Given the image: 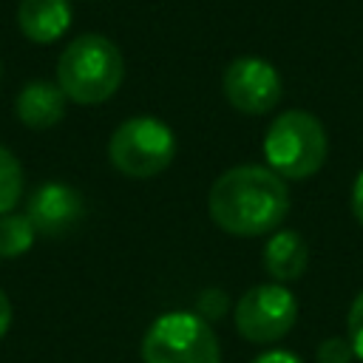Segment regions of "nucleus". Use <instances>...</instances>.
<instances>
[{
	"mask_svg": "<svg viewBox=\"0 0 363 363\" xmlns=\"http://www.w3.org/2000/svg\"><path fill=\"white\" fill-rule=\"evenodd\" d=\"M207 210L230 235H269L289 213V187L267 164H235L210 184Z\"/></svg>",
	"mask_w": 363,
	"mask_h": 363,
	"instance_id": "f257e3e1",
	"label": "nucleus"
},
{
	"mask_svg": "<svg viewBox=\"0 0 363 363\" xmlns=\"http://www.w3.org/2000/svg\"><path fill=\"white\" fill-rule=\"evenodd\" d=\"M125 79V60L113 40L102 34L74 37L57 60V85L77 105L108 102Z\"/></svg>",
	"mask_w": 363,
	"mask_h": 363,
	"instance_id": "f03ea898",
	"label": "nucleus"
},
{
	"mask_svg": "<svg viewBox=\"0 0 363 363\" xmlns=\"http://www.w3.org/2000/svg\"><path fill=\"white\" fill-rule=\"evenodd\" d=\"M329 156V139L320 119L309 111L292 108L278 113L264 133V159L284 182H303L315 176Z\"/></svg>",
	"mask_w": 363,
	"mask_h": 363,
	"instance_id": "7ed1b4c3",
	"label": "nucleus"
},
{
	"mask_svg": "<svg viewBox=\"0 0 363 363\" xmlns=\"http://www.w3.org/2000/svg\"><path fill=\"white\" fill-rule=\"evenodd\" d=\"M142 363H221L213 326L196 312H164L142 337Z\"/></svg>",
	"mask_w": 363,
	"mask_h": 363,
	"instance_id": "20e7f679",
	"label": "nucleus"
},
{
	"mask_svg": "<svg viewBox=\"0 0 363 363\" xmlns=\"http://www.w3.org/2000/svg\"><path fill=\"white\" fill-rule=\"evenodd\" d=\"M111 164L130 179H153L176 159V136L156 116H130L108 139Z\"/></svg>",
	"mask_w": 363,
	"mask_h": 363,
	"instance_id": "39448f33",
	"label": "nucleus"
},
{
	"mask_svg": "<svg viewBox=\"0 0 363 363\" xmlns=\"http://www.w3.org/2000/svg\"><path fill=\"white\" fill-rule=\"evenodd\" d=\"M233 320L244 340L269 346L292 332L298 320V301L284 284H258L238 298Z\"/></svg>",
	"mask_w": 363,
	"mask_h": 363,
	"instance_id": "423d86ee",
	"label": "nucleus"
},
{
	"mask_svg": "<svg viewBox=\"0 0 363 363\" xmlns=\"http://www.w3.org/2000/svg\"><path fill=\"white\" fill-rule=\"evenodd\" d=\"M221 91L238 113L261 116V113H269L281 102L284 85H281V74L272 62L244 54V57H235L224 68Z\"/></svg>",
	"mask_w": 363,
	"mask_h": 363,
	"instance_id": "0eeeda50",
	"label": "nucleus"
},
{
	"mask_svg": "<svg viewBox=\"0 0 363 363\" xmlns=\"http://www.w3.org/2000/svg\"><path fill=\"white\" fill-rule=\"evenodd\" d=\"M85 204L82 196L62 184V182H45L40 184L26 204V216L31 218L34 230L40 235H62L71 227H77V221L82 218Z\"/></svg>",
	"mask_w": 363,
	"mask_h": 363,
	"instance_id": "6e6552de",
	"label": "nucleus"
},
{
	"mask_svg": "<svg viewBox=\"0 0 363 363\" xmlns=\"http://www.w3.org/2000/svg\"><path fill=\"white\" fill-rule=\"evenodd\" d=\"M17 26L23 37L37 45L57 43L71 26V3L68 0H20Z\"/></svg>",
	"mask_w": 363,
	"mask_h": 363,
	"instance_id": "1a4fd4ad",
	"label": "nucleus"
},
{
	"mask_svg": "<svg viewBox=\"0 0 363 363\" xmlns=\"http://www.w3.org/2000/svg\"><path fill=\"white\" fill-rule=\"evenodd\" d=\"M65 102H68V96L62 94V88L57 82L34 79V82L23 85V91L17 94L14 111L26 128L48 130L65 116Z\"/></svg>",
	"mask_w": 363,
	"mask_h": 363,
	"instance_id": "9d476101",
	"label": "nucleus"
},
{
	"mask_svg": "<svg viewBox=\"0 0 363 363\" xmlns=\"http://www.w3.org/2000/svg\"><path fill=\"white\" fill-rule=\"evenodd\" d=\"M264 269L275 284L298 281L309 267V247L295 230H275L264 244Z\"/></svg>",
	"mask_w": 363,
	"mask_h": 363,
	"instance_id": "9b49d317",
	"label": "nucleus"
},
{
	"mask_svg": "<svg viewBox=\"0 0 363 363\" xmlns=\"http://www.w3.org/2000/svg\"><path fill=\"white\" fill-rule=\"evenodd\" d=\"M34 224L26 213H6L0 216V258H20L34 244Z\"/></svg>",
	"mask_w": 363,
	"mask_h": 363,
	"instance_id": "f8f14e48",
	"label": "nucleus"
},
{
	"mask_svg": "<svg viewBox=\"0 0 363 363\" xmlns=\"http://www.w3.org/2000/svg\"><path fill=\"white\" fill-rule=\"evenodd\" d=\"M23 196V167L17 156L0 145V216L11 213Z\"/></svg>",
	"mask_w": 363,
	"mask_h": 363,
	"instance_id": "ddd939ff",
	"label": "nucleus"
},
{
	"mask_svg": "<svg viewBox=\"0 0 363 363\" xmlns=\"http://www.w3.org/2000/svg\"><path fill=\"white\" fill-rule=\"evenodd\" d=\"M315 360L318 363H352L354 360V349H352V340L349 337H326L318 343L315 349Z\"/></svg>",
	"mask_w": 363,
	"mask_h": 363,
	"instance_id": "4468645a",
	"label": "nucleus"
},
{
	"mask_svg": "<svg viewBox=\"0 0 363 363\" xmlns=\"http://www.w3.org/2000/svg\"><path fill=\"white\" fill-rule=\"evenodd\" d=\"M346 337L352 340V349H354V357L363 360V289L354 295L352 306H349V315H346Z\"/></svg>",
	"mask_w": 363,
	"mask_h": 363,
	"instance_id": "2eb2a0df",
	"label": "nucleus"
},
{
	"mask_svg": "<svg viewBox=\"0 0 363 363\" xmlns=\"http://www.w3.org/2000/svg\"><path fill=\"white\" fill-rule=\"evenodd\" d=\"M227 303L230 301H227V295L221 289H204L199 295V301H196V315L204 318L207 323H213L227 312Z\"/></svg>",
	"mask_w": 363,
	"mask_h": 363,
	"instance_id": "dca6fc26",
	"label": "nucleus"
},
{
	"mask_svg": "<svg viewBox=\"0 0 363 363\" xmlns=\"http://www.w3.org/2000/svg\"><path fill=\"white\" fill-rule=\"evenodd\" d=\"M252 363H303V360H301L298 354L286 352V349H269V352L258 354Z\"/></svg>",
	"mask_w": 363,
	"mask_h": 363,
	"instance_id": "f3484780",
	"label": "nucleus"
},
{
	"mask_svg": "<svg viewBox=\"0 0 363 363\" xmlns=\"http://www.w3.org/2000/svg\"><path fill=\"white\" fill-rule=\"evenodd\" d=\"M352 213L363 227V170L354 176V184H352Z\"/></svg>",
	"mask_w": 363,
	"mask_h": 363,
	"instance_id": "a211bd4d",
	"label": "nucleus"
},
{
	"mask_svg": "<svg viewBox=\"0 0 363 363\" xmlns=\"http://www.w3.org/2000/svg\"><path fill=\"white\" fill-rule=\"evenodd\" d=\"M9 326H11V301H9V295L0 289V340L6 337Z\"/></svg>",
	"mask_w": 363,
	"mask_h": 363,
	"instance_id": "6ab92c4d",
	"label": "nucleus"
}]
</instances>
